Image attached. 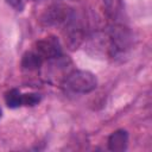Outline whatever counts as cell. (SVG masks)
<instances>
[{"label": "cell", "mask_w": 152, "mask_h": 152, "mask_svg": "<svg viewBox=\"0 0 152 152\" xmlns=\"http://www.w3.org/2000/svg\"><path fill=\"white\" fill-rule=\"evenodd\" d=\"M97 86L95 75L87 70H75L66 77V87L78 94L93 91Z\"/></svg>", "instance_id": "obj_1"}, {"label": "cell", "mask_w": 152, "mask_h": 152, "mask_svg": "<svg viewBox=\"0 0 152 152\" xmlns=\"http://www.w3.org/2000/svg\"><path fill=\"white\" fill-rule=\"evenodd\" d=\"M33 51H36L43 58V61H45L58 57L62 52V49L58 39L53 36H49L38 40Z\"/></svg>", "instance_id": "obj_2"}, {"label": "cell", "mask_w": 152, "mask_h": 152, "mask_svg": "<svg viewBox=\"0 0 152 152\" xmlns=\"http://www.w3.org/2000/svg\"><path fill=\"white\" fill-rule=\"evenodd\" d=\"M70 10L64 5H52L44 11L40 17V23L45 26L59 25L69 18Z\"/></svg>", "instance_id": "obj_3"}, {"label": "cell", "mask_w": 152, "mask_h": 152, "mask_svg": "<svg viewBox=\"0 0 152 152\" xmlns=\"http://www.w3.org/2000/svg\"><path fill=\"white\" fill-rule=\"evenodd\" d=\"M128 144V134L125 129H118L113 132L108 138V148L114 152L126 150Z\"/></svg>", "instance_id": "obj_4"}, {"label": "cell", "mask_w": 152, "mask_h": 152, "mask_svg": "<svg viewBox=\"0 0 152 152\" xmlns=\"http://www.w3.org/2000/svg\"><path fill=\"white\" fill-rule=\"evenodd\" d=\"M43 58L36 51H28L24 53L21 59V65L26 70H36L43 64Z\"/></svg>", "instance_id": "obj_5"}, {"label": "cell", "mask_w": 152, "mask_h": 152, "mask_svg": "<svg viewBox=\"0 0 152 152\" xmlns=\"http://www.w3.org/2000/svg\"><path fill=\"white\" fill-rule=\"evenodd\" d=\"M21 96H23V94L18 89H11V90H8L6 93V95H5L6 104L10 108H18V107L23 106V103H21Z\"/></svg>", "instance_id": "obj_6"}, {"label": "cell", "mask_w": 152, "mask_h": 152, "mask_svg": "<svg viewBox=\"0 0 152 152\" xmlns=\"http://www.w3.org/2000/svg\"><path fill=\"white\" fill-rule=\"evenodd\" d=\"M39 101H40V96H39V94L27 93V94H23V96H21V103H23V106L33 107V106L38 104Z\"/></svg>", "instance_id": "obj_7"}, {"label": "cell", "mask_w": 152, "mask_h": 152, "mask_svg": "<svg viewBox=\"0 0 152 152\" xmlns=\"http://www.w3.org/2000/svg\"><path fill=\"white\" fill-rule=\"evenodd\" d=\"M8 4H11L13 7H15L17 10H21L24 7V4H23V0H7Z\"/></svg>", "instance_id": "obj_8"}, {"label": "cell", "mask_w": 152, "mask_h": 152, "mask_svg": "<svg viewBox=\"0 0 152 152\" xmlns=\"http://www.w3.org/2000/svg\"><path fill=\"white\" fill-rule=\"evenodd\" d=\"M1 113H2V112H1V108H0V118H1Z\"/></svg>", "instance_id": "obj_9"}]
</instances>
